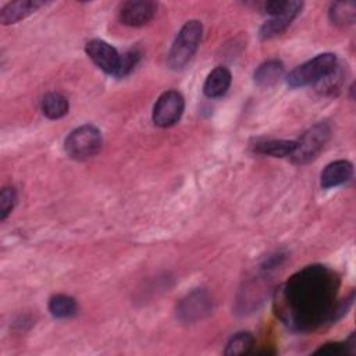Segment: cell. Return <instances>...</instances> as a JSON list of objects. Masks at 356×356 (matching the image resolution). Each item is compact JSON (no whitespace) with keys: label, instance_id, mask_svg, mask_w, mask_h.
<instances>
[{"label":"cell","instance_id":"6da1fadb","mask_svg":"<svg viewBox=\"0 0 356 356\" xmlns=\"http://www.w3.org/2000/svg\"><path fill=\"white\" fill-rule=\"evenodd\" d=\"M339 278L332 270L305 267L275 291V313L292 330H314L335 318Z\"/></svg>","mask_w":356,"mask_h":356},{"label":"cell","instance_id":"7a4b0ae2","mask_svg":"<svg viewBox=\"0 0 356 356\" xmlns=\"http://www.w3.org/2000/svg\"><path fill=\"white\" fill-rule=\"evenodd\" d=\"M203 26L199 21L191 19L179 29L168 53V65L172 70L184 68L197 50L202 40Z\"/></svg>","mask_w":356,"mask_h":356},{"label":"cell","instance_id":"3957f363","mask_svg":"<svg viewBox=\"0 0 356 356\" xmlns=\"http://www.w3.org/2000/svg\"><path fill=\"white\" fill-rule=\"evenodd\" d=\"M337 67V56L332 53H323L293 68L286 76V82L292 88L317 83L330 75Z\"/></svg>","mask_w":356,"mask_h":356},{"label":"cell","instance_id":"277c9868","mask_svg":"<svg viewBox=\"0 0 356 356\" xmlns=\"http://www.w3.org/2000/svg\"><path fill=\"white\" fill-rule=\"evenodd\" d=\"M64 147L67 154L74 160L92 159L102 149V134L90 124L78 127L65 138Z\"/></svg>","mask_w":356,"mask_h":356},{"label":"cell","instance_id":"5b68a950","mask_svg":"<svg viewBox=\"0 0 356 356\" xmlns=\"http://www.w3.org/2000/svg\"><path fill=\"white\" fill-rule=\"evenodd\" d=\"M330 127L325 122H318L307 129L299 140H295L296 147L291 154L292 161L298 164H305L314 160L325 146L330 138Z\"/></svg>","mask_w":356,"mask_h":356},{"label":"cell","instance_id":"8992f818","mask_svg":"<svg viewBox=\"0 0 356 356\" xmlns=\"http://www.w3.org/2000/svg\"><path fill=\"white\" fill-rule=\"evenodd\" d=\"M185 102L179 92L167 90L160 95L153 107V122L157 127L168 128L177 124L184 113Z\"/></svg>","mask_w":356,"mask_h":356},{"label":"cell","instance_id":"52a82bcc","mask_svg":"<svg viewBox=\"0 0 356 356\" xmlns=\"http://www.w3.org/2000/svg\"><path fill=\"white\" fill-rule=\"evenodd\" d=\"M85 51L100 70H103L107 74L117 75L120 70L121 56L111 44L100 39H93L86 43Z\"/></svg>","mask_w":356,"mask_h":356},{"label":"cell","instance_id":"ba28073f","mask_svg":"<svg viewBox=\"0 0 356 356\" xmlns=\"http://www.w3.org/2000/svg\"><path fill=\"white\" fill-rule=\"evenodd\" d=\"M157 6L149 0H131L120 6L118 17L124 25L128 26H143L149 24L154 14Z\"/></svg>","mask_w":356,"mask_h":356},{"label":"cell","instance_id":"9c48e42d","mask_svg":"<svg viewBox=\"0 0 356 356\" xmlns=\"http://www.w3.org/2000/svg\"><path fill=\"white\" fill-rule=\"evenodd\" d=\"M302 3L300 1H292L289 8L275 17H271L268 21H266L261 28H260V38L261 39H270L273 36H277L282 33L296 18L299 11L302 10Z\"/></svg>","mask_w":356,"mask_h":356},{"label":"cell","instance_id":"30bf717a","mask_svg":"<svg viewBox=\"0 0 356 356\" xmlns=\"http://www.w3.org/2000/svg\"><path fill=\"white\" fill-rule=\"evenodd\" d=\"M353 174V165L348 160H337L325 165L321 172L320 184L324 189L338 186L350 179Z\"/></svg>","mask_w":356,"mask_h":356},{"label":"cell","instance_id":"8fae6325","mask_svg":"<svg viewBox=\"0 0 356 356\" xmlns=\"http://www.w3.org/2000/svg\"><path fill=\"white\" fill-rule=\"evenodd\" d=\"M43 4H44L43 1H36V0H18V1L7 3L0 11V22L3 25L15 24L26 18L29 14L35 13Z\"/></svg>","mask_w":356,"mask_h":356},{"label":"cell","instance_id":"7c38bea8","mask_svg":"<svg viewBox=\"0 0 356 356\" xmlns=\"http://www.w3.org/2000/svg\"><path fill=\"white\" fill-rule=\"evenodd\" d=\"M231 72L228 68L218 65L206 78L203 85V92L207 97L216 99L227 93L231 85Z\"/></svg>","mask_w":356,"mask_h":356},{"label":"cell","instance_id":"4fadbf2b","mask_svg":"<svg viewBox=\"0 0 356 356\" xmlns=\"http://www.w3.org/2000/svg\"><path fill=\"white\" fill-rule=\"evenodd\" d=\"M284 75V65L278 60H268L254 71V81L259 86L268 88L275 85Z\"/></svg>","mask_w":356,"mask_h":356},{"label":"cell","instance_id":"5bb4252c","mask_svg":"<svg viewBox=\"0 0 356 356\" xmlns=\"http://www.w3.org/2000/svg\"><path fill=\"white\" fill-rule=\"evenodd\" d=\"M40 108L47 118L58 120L68 113V100L61 93L49 92L43 96Z\"/></svg>","mask_w":356,"mask_h":356},{"label":"cell","instance_id":"9a60e30c","mask_svg":"<svg viewBox=\"0 0 356 356\" xmlns=\"http://www.w3.org/2000/svg\"><path fill=\"white\" fill-rule=\"evenodd\" d=\"M296 147L295 140H285V139H268L261 140L254 145V150L264 156L271 157H286L293 153Z\"/></svg>","mask_w":356,"mask_h":356},{"label":"cell","instance_id":"2e32d148","mask_svg":"<svg viewBox=\"0 0 356 356\" xmlns=\"http://www.w3.org/2000/svg\"><path fill=\"white\" fill-rule=\"evenodd\" d=\"M206 312H207V298L203 292L191 293L181 303V309H179V314L185 316L186 320L199 318Z\"/></svg>","mask_w":356,"mask_h":356},{"label":"cell","instance_id":"e0dca14e","mask_svg":"<svg viewBox=\"0 0 356 356\" xmlns=\"http://www.w3.org/2000/svg\"><path fill=\"white\" fill-rule=\"evenodd\" d=\"M356 17V3L355 1H337L331 4L330 18L335 25H349L353 24Z\"/></svg>","mask_w":356,"mask_h":356},{"label":"cell","instance_id":"ac0fdd59","mask_svg":"<svg viewBox=\"0 0 356 356\" xmlns=\"http://www.w3.org/2000/svg\"><path fill=\"white\" fill-rule=\"evenodd\" d=\"M76 302L68 295H54L49 300V310L57 318H67L76 313Z\"/></svg>","mask_w":356,"mask_h":356},{"label":"cell","instance_id":"d6986e66","mask_svg":"<svg viewBox=\"0 0 356 356\" xmlns=\"http://www.w3.org/2000/svg\"><path fill=\"white\" fill-rule=\"evenodd\" d=\"M254 345V338L250 332H238L229 338L227 342L224 353L227 356H236V355H245L249 353L250 349Z\"/></svg>","mask_w":356,"mask_h":356},{"label":"cell","instance_id":"ffe728a7","mask_svg":"<svg viewBox=\"0 0 356 356\" xmlns=\"http://www.w3.org/2000/svg\"><path fill=\"white\" fill-rule=\"evenodd\" d=\"M15 202H17L15 189L13 186L3 188L1 193H0V218H1V221H4L7 218V216L11 213Z\"/></svg>","mask_w":356,"mask_h":356},{"label":"cell","instance_id":"44dd1931","mask_svg":"<svg viewBox=\"0 0 356 356\" xmlns=\"http://www.w3.org/2000/svg\"><path fill=\"white\" fill-rule=\"evenodd\" d=\"M292 1H285V0H271V1H266L263 4V10L270 14L271 17L280 15L282 13H285Z\"/></svg>","mask_w":356,"mask_h":356},{"label":"cell","instance_id":"7402d4cb","mask_svg":"<svg viewBox=\"0 0 356 356\" xmlns=\"http://www.w3.org/2000/svg\"><path fill=\"white\" fill-rule=\"evenodd\" d=\"M138 60V54L135 51H128L124 56H121V61H120V70L117 72V76H124L127 75L135 65Z\"/></svg>","mask_w":356,"mask_h":356},{"label":"cell","instance_id":"603a6c76","mask_svg":"<svg viewBox=\"0 0 356 356\" xmlns=\"http://www.w3.org/2000/svg\"><path fill=\"white\" fill-rule=\"evenodd\" d=\"M353 346V345H341V343H325L324 346H321L320 349L316 350V353H323V355H342L348 352V348Z\"/></svg>","mask_w":356,"mask_h":356}]
</instances>
